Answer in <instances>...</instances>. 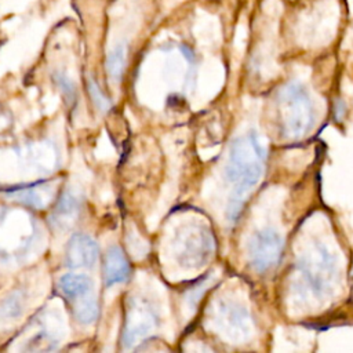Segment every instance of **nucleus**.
Wrapping results in <instances>:
<instances>
[{"mask_svg": "<svg viewBox=\"0 0 353 353\" xmlns=\"http://www.w3.org/2000/svg\"><path fill=\"white\" fill-rule=\"evenodd\" d=\"M91 279L85 274L69 273L61 277L59 288L70 299H80L91 291Z\"/></svg>", "mask_w": 353, "mask_h": 353, "instance_id": "nucleus-11", "label": "nucleus"}, {"mask_svg": "<svg viewBox=\"0 0 353 353\" xmlns=\"http://www.w3.org/2000/svg\"><path fill=\"white\" fill-rule=\"evenodd\" d=\"M283 237L274 229L266 228L254 233L248 243V261L252 269L263 273L274 268L283 254Z\"/></svg>", "mask_w": 353, "mask_h": 353, "instance_id": "nucleus-4", "label": "nucleus"}, {"mask_svg": "<svg viewBox=\"0 0 353 353\" xmlns=\"http://www.w3.org/2000/svg\"><path fill=\"white\" fill-rule=\"evenodd\" d=\"M79 199L72 192L66 190L57 203V207L52 214V222L62 229L70 226L79 214Z\"/></svg>", "mask_w": 353, "mask_h": 353, "instance_id": "nucleus-9", "label": "nucleus"}, {"mask_svg": "<svg viewBox=\"0 0 353 353\" xmlns=\"http://www.w3.org/2000/svg\"><path fill=\"white\" fill-rule=\"evenodd\" d=\"M125 66V47L123 44L116 46L106 58V70L113 81H119L123 76Z\"/></svg>", "mask_w": 353, "mask_h": 353, "instance_id": "nucleus-12", "label": "nucleus"}, {"mask_svg": "<svg viewBox=\"0 0 353 353\" xmlns=\"http://www.w3.org/2000/svg\"><path fill=\"white\" fill-rule=\"evenodd\" d=\"M88 91H90L91 98H92V101H94V103L97 105L98 109H101V110H108L109 109V106H110L109 99L102 94V91L99 90V87L97 85V83L92 79L88 80Z\"/></svg>", "mask_w": 353, "mask_h": 353, "instance_id": "nucleus-14", "label": "nucleus"}, {"mask_svg": "<svg viewBox=\"0 0 353 353\" xmlns=\"http://www.w3.org/2000/svg\"><path fill=\"white\" fill-rule=\"evenodd\" d=\"M21 301L19 298H10L3 303V307H0V317H15L21 313Z\"/></svg>", "mask_w": 353, "mask_h": 353, "instance_id": "nucleus-15", "label": "nucleus"}, {"mask_svg": "<svg viewBox=\"0 0 353 353\" xmlns=\"http://www.w3.org/2000/svg\"><path fill=\"white\" fill-rule=\"evenodd\" d=\"M74 316L83 324H91L98 317V305L94 298L83 296L74 306Z\"/></svg>", "mask_w": 353, "mask_h": 353, "instance_id": "nucleus-13", "label": "nucleus"}, {"mask_svg": "<svg viewBox=\"0 0 353 353\" xmlns=\"http://www.w3.org/2000/svg\"><path fill=\"white\" fill-rule=\"evenodd\" d=\"M6 194L32 207H44L50 199V186L46 183H37L33 186L7 190Z\"/></svg>", "mask_w": 353, "mask_h": 353, "instance_id": "nucleus-10", "label": "nucleus"}, {"mask_svg": "<svg viewBox=\"0 0 353 353\" xmlns=\"http://www.w3.org/2000/svg\"><path fill=\"white\" fill-rule=\"evenodd\" d=\"M130 265L123 252V250L117 245H112L106 254L103 261V280L108 287L113 284L123 283L128 279Z\"/></svg>", "mask_w": 353, "mask_h": 353, "instance_id": "nucleus-8", "label": "nucleus"}, {"mask_svg": "<svg viewBox=\"0 0 353 353\" xmlns=\"http://www.w3.org/2000/svg\"><path fill=\"white\" fill-rule=\"evenodd\" d=\"M280 131L285 138H303L314 124V106L307 90L298 81L287 83L276 97Z\"/></svg>", "mask_w": 353, "mask_h": 353, "instance_id": "nucleus-2", "label": "nucleus"}, {"mask_svg": "<svg viewBox=\"0 0 353 353\" xmlns=\"http://www.w3.org/2000/svg\"><path fill=\"white\" fill-rule=\"evenodd\" d=\"M98 254V245L90 236L76 233L69 239L65 261L70 269L91 268L97 262Z\"/></svg>", "mask_w": 353, "mask_h": 353, "instance_id": "nucleus-6", "label": "nucleus"}, {"mask_svg": "<svg viewBox=\"0 0 353 353\" xmlns=\"http://www.w3.org/2000/svg\"><path fill=\"white\" fill-rule=\"evenodd\" d=\"M266 160V149L255 131L237 137L229 148L225 174L233 185L228 207V218L234 221L245 201L248 193L262 178Z\"/></svg>", "mask_w": 353, "mask_h": 353, "instance_id": "nucleus-1", "label": "nucleus"}, {"mask_svg": "<svg viewBox=\"0 0 353 353\" xmlns=\"http://www.w3.org/2000/svg\"><path fill=\"white\" fill-rule=\"evenodd\" d=\"M219 324L230 338L245 339L251 335V321L248 313L234 305L222 306L219 310Z\"/></svg>", "mask_w": 353, "mask_h": 353, "instance_id": "nucleus-7", "label": "nucleus"}, {"mask_svg": "<svg viewBox=\"0 0 353 353\" xmlns=\"http://www.w3.org/2000/svg\"><path fill=\"white\" fill-rule=\"evenodd\" d=\"M156 316L149 303L143 299L134 298L128 302L125 324L121 342L125 349L132 347L139 341L149 336L156 328Z\"/></svg>", "mask_w": 353, "mask_h": 353, "instance_id": "nucleus-5", "label": "nucleus"}, {"mask_svg": "<svg viewBox=\"0 0 353 353\" xmlns=\"http://www.w3.org/2000/svg\"><path fill=\"white\" fill-rule=\"evenodd\" d=\"M299 284L313 298H324L331 292L336 280V262L334 255L324 247H317L310 254L303 255L296 263Z\"/></svg>", "mask_w": 353, "mask_h": 353, "instance_id": "nucleus-3", "label": "nucleus"}]
</instances>
